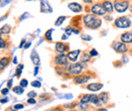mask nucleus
Masks as SVG:
<instances>
[{
    "label": "nucleus",
    "instance_id": "nucleus-10",
    "mask_svg": "<svg viewBox=\"0 0 132 111\" xmlns=\"http://www.w3.org/2000/svg\"><path fill=\"white\" fill-rule=\"evenodd\" d=\"M41 11L42 12H52V7L49 5L47 0H42L41 1Z\"/></svg>",
    "mask_w": 132,
    "mask_h": 111
},
{
    "label": "nucleus",
    "instance_id": "nucleus-30",
    "mask_svg": "<svg viewBox=\"0 0 132 111\" xmlns=\"http://www.w3.org/2000/svg\"><path fill=\"white\" fill-rule=\"evenodd\" d=\"M90 57H96V56H98V52L95 49V48H93L92 51H90Z\"/></svg>",
    "mask_w": 132,
    "mask_h": 111
},
{
    "label": "nucleus",
    "instance_id": "nucleus-23",
    "mask_svg": "<svg viewBox=\"0 0 132 111\" xmlns=\"http://www.w3.org/2000/svg\"><path fill=\"white\" fill-rule=\"evenodd\" d=\"M77 107H78V109L84 111L87 109L88 106H87V103H86V102H82V101H81V103H79V104L77 105Z\"/></svg>",
    "mask_w": 132,
    "mask_h": 111
},
{
    "label": "nucleus",
    "instance_id": "nucleus-37",
    "mask_svg": "<svg viewBox=\"0 0 132 111\" xmlns=\"http://www.w3.org/2000/svg\"><path fill=\"white\" fill-rule=\"evenodd\" d=\"M24 43H26V41H24V39H22V41H21V43H20V45H19V48H22V47H23V45H24Z\"/></svg>",
    "mask_w": 132,
    "mask_h": 111
},
{
    "label": "nucleus",
    "instance_id": "nucleus-19",
    "mask_svg": "<svg viewBox=\"0 0 132 111\" xmlns=\"http://www.w3.org/2000/svg\"><path fill=\"white\" fill-rule=\"evenodd\" d=\"M9 64V59L8 58H2L0 60V69H5Z\"/></svg>",
    "mask_w": 132,
    "mask_h": 111
},
{
    "label": "nucleus",
    "instance_id": "nucleus-48",
    "mask_svg": "<svg viewBox=\"0 0 132 111\" xmlns=\"http://www.w3.org/2000/svg\"><path fill=\"white\" fill-rule=\"evenodd\" d=\"M84 111H86V110H84Z\"/></svg>",
    "mask_w": 132,
    "mask_h": 111
},
{
    "label": "nucleus",
    "instance_id": "nucleus-38",
    "mask_svg": "<svg viewBox=\"0 0 132 111\" xmlns=\"http://www.w3.org/2000/svg\"><path fill=\"white\" fill-rule=\"evenodd\" d=\"M31 45H32V44H31V43H28V44H27V45H26V46H24V48H30V47H31Z\"/></svg>",
    "mask_w": 132,
    "mask_h": 111
},
{
    "label": "nucleus",
    "instance_id": "nucleus-31",
    "mask_svg": "<svg viewBox=\"0 0 132 111\" xmlns=\"http://www.w3.org/2000/svg\"><path fill=\"white\" fill-rule=\"evenodd\" d=\"M22 108H23L22 104H15L14 105V109H22Z\"/></svg>",
    "mask_w": 132,
    "mask_h": 111
},
{
    "label": "nucleus",
    "instance_id": "nucleus-41",
    "mask_svg": "<svg viewBox=\"0 0 132 111\" xmlns=\"http://www.w3.org/2000/svg\"><path fill=\"white\" fill-rule=\"evenodd\" d=\"M85 3H92L93 2V0H83Z\"/></svg>",
    "mask_w": 132,
    "mask_h": 111
},
{
    "label": "nucleus",
    "instance_id": "nucleus-2",
    "mask_svg": "<svg viewBox=\"0 0 132 111\" xmlns=\"http://www.w3.org/2000/svg\"><path fill=\"white\" fill-rule=\"evenodd\" d=\"M115 25L119 28H127L131 26V20L127 16H121L115 20Z\"/></svg>",
    "mask_w": 132,
    "mask_h": 111
},
{
    "label": "nucleus",
    "instance_id": "nucleus-8",
    "mask_svg": "<svg viewBox=\"0 0 132 111\" xmlns=\"http://www.w3.org/2000/svg\"><path fill=\"white\" fill-rule=\"evenodd\" d=\"M68 8H69L71 11H73V12H80V11L82 10L81 5L78 4V3H76V2L69 3V4H68Z\"/></svg>",
    "mask_w": 132,
    "mask_h": 111
},
{
    "label": "nucleus",
    "instance_id": "nucleus-39",
    "mask_svg": "<svg viewBox=\"0 0 132 111\" xmlns=\"http://www.w3.org/2000/svg\"><path fill=\"white\" fill-rule=\"evenodd\" d=\"M38 70H39V69H38V67H36V69H35V74H34L35 76H36V75H38Z\"/></svg>",
    "mask_w": 132,
    "mask_h": 111
},
{
    "label": "nucleus",
    "instance_id": "nucleus-1",
    "mask_svg": "<svg viewBox=\"0 0 132 111\" xmlns=\"http://www.w3.org/2000/svg\"><path fill=\"white\" fill-rule=\"evenodd\" d=\"M83 22L87 28L97 29L102 24V20L98 18L95 14H86L83 17Z\"/></svg>",
    "mask_w": 132,
    "mask_h": 111
},
{
    "label": "nucleus",
    "instance_id": "nucleus-14",
    "mask_svg": "<svg viewBox=\"0 0 132 111\" xmlns=\"http://www.w3.org/2000/svg\"><path fill=\"white\" fill-rule=\"evenodd\" d=\"M103 6H104V8L106 9L107 12H110V13H111V12L113 11V4H112L111 1L105 0V1L103 2Z\"/></svg>",
    "mask_w": 132,
    "mask_h": 111
},
{
    "label": "nucleus",
    "instance_id": "nucleus-9",
    "mask_svg": "<svg viewBox=\"0 0 132 111\" xmlns=\"http://www.w3.org/2000/svg\"><path fill=\"white\" fill-rule=\"evenodd\" d=\"M121 42L124 44H131L132 43V32H125L121 35Z\"/></svg>",
    "mask_w": 132,
    "mask_h": 111
},
{
    "label": "nucleus",
    "instance_id": "nucleus-45",
    "mask_svg": "<svg viewBox=\"0 0 132 111\" xmlns=\"http://www.w3.org/2000/svg\"><path fill=\"white\" fill-rule=\"evenodd\" d=\"M70 111H75V110H70Z\"/></svg>",
    "mask_w": 132,
    "mask_h": 111
},
{
    "label": "nucleus",
    "instance_id": "nucleus-29",
    "mask_svg": "<svg viewBox=\"0 0 132 111\" xmlns=\"http://www.w3.org/2000/svg\"><path fill=\"white\" fill-rule=\"evenodd\" d=\"M81 38L84 39V41H92V36H89L87 34H82L81 35Z\"/></svg>",
    "mask_w": 132,
    "mask_h": 111
},
{
    "label": "nucleus",
    "instance_id": "nucleus-28",
    "mask_svg": "<svg viewBox=\"0 0 132 111\" xmlns=\"http://www.w3.org/2000/svg\"><path fill=\"white\" fill-rule=\"evenodd\" d=\"M20 86L23 87V88L27 87V86H28V81H27L26 79H22L21 81H20Z\"/></svg>",
    "mask_w": 132,
    "mask_h": 111
},
{
    "label": "nucleus",
    "instance_id": "nucleus-18",
    "mask_svg": "<svg viewBox=\"0 0 132 111\" xmlns=\"http://www.w3.org/2000/svg\"><path fill=\"white\" fill-rule=\"evenodd\" d=\"M32 61H33V63L35 65H39L40 64V59H39V55L37 54V52L36 51H34L33 53H32Z\"/></svg>",
    "mask_w": 132,
    "mask_h": 111
},
{
    "label": "nucleus",
    "instance_id": "nucleus-47",
    "mask_svg": "<svg viewBox=\"0 0 132 111\" xmlns=\"http://www.w3.org/2000/svg\"><path fill=\"white\" fill-rule=\"evenodd\" d=\"M12 111H15V110H12Z\"/></svg>",
    "mask_w": 132,
    "mask_h": 111
},
{
    "label": "nucleus",
    "instance_id": "nucleus-21",
    "mask_svg": "<svg viewBox=\"0 0 132 111\" xmlns=\"http://www.w3.org/2000/svg\"><path fill=\"white\" fill-rule=\"evenodd\" d=\"M65 16H59L58 18H57V20L55 21V25L56 26H59V25H61L62 23H63V21L65 20Z\"/></svg>",
    "mask_w": 132,
    "mask_h": 111
},
{
    "label": "nucleus",
    "instance_id": "nucleus-7",
    "mask_svg": "<svg viewBox=\"0 0 132 111\" xmlns=\"http://www.w3.org/2000/svg\"><path fill=\"white\" fill-rule=\"evenodd\" d=\"M55 63H56V65H59V66H66L68 63V57L63 55V54H60L56 57Z\"/></svg>",
    "mask_w": 132,
    "mask_h": 111
},
{
    "label": "nucleus",
    "instance_id": "nucleus-13",
    "mask_svg": "<svg viewBox=\"0 0 132 111\" xmlns=\"http://www.w3.org/2000/svg\"><path fill=\"white\" fill-rule=\"evenodd\" d=\"M68 49V46L63 43H57L56 44V52L59 54H63L65 51Z\"/></svg>",
    "mask_w": 132,
    "mask_h": 111
},
{
    "label": "nucleus",
    "instance_id": "nucleus-24",
    "mask_svg": "<svg viewBox=\"0 0 132 111\" xmlns=\"http://www.w3.org/2000/svg\"><path fill=\"white\" fill-rule=\"evenodd\" d=\"M52 32H53V29H49L48 32L45 33V38L48 42H52Z\"/></svg>",
    "mask_w": 132,
    "mask_h": 111
},
{
    "label": "nucleus",
    "instance_id": "nucleus-27",
    "mask_svg": "<svg viewBox=\"0 0 132 111\" xmlns=\"http://www.w3.org/2000/svg\"><path fill=\"white\" fill-rule=\"evenodd\" d=\"M22 68H23V66H22V65H19V67L17 68V70H16V76L17 77H19V76H20V73H21Z\"/></svg>",
    "mask_w": 132,
    "mask_h": 111
},
{
    "label": "nucleus",
    "instance_id": "nucleus-20",
    "mask_svg": "<svg viewBox=\"0 0 132 111\" xmlns=\"http://www.w3.org/2000/svg\"><path fill=\"white\" fill-rule=\"evenodd\" d=\"M10 31H11V27L8 24H5L3 25V27L0 28V34H7L10 32Z\"/></svg>",
    "mask_w": 132,
    "mask_h": 111
},
{
    "label": "nucleus",
    "instance_id": "nucleus-33",
    "mask_svg": "<svg viewBox=\"0 0 132 111\" xmlns=\"http://www.w3.org/2000/svg\"><path fill=\"white\" fill-rule=\"evenodd\" d=\"M28 103H29V104H35V103H36V100H35L34 98H30V99L28 100Z\"/></svg>",
    "mask_w": 132,
    "mask_h": 111
},
{
    "label": "nucleus",
    "instance_id": "nucleus-44",
    "mask_svg": "<svg viewBox=\"0 0 132 111\" xmlns=\"http://www.w3.org/2000/svg\"><path fill=\"white\" fill-rule=\"evenodd\" d=\"M130 10H131V11H132V6H131V7H130Z\"/></svg>",
    "mask_w": 132,
    "mask_h": 111
},
{
    "label": "nucleus",
    "instance_id": "nucleus-4",
    "mask_svg": "<svg viewBox=\"0 0 132 111\" xmlns=\"http://www.w3.org/2000/svg\"><path fill=\"white\" fill-rule=\"evenodd\" d=\"M92 10V13L95 14V15H105L106 14V9L104 8L103 4H100V3H97L95 5H93V7L90 8Z\"/></svg>",
    "mask_w": 132,
    "mask_h": 111
},
{
    "label": "nucleus",
    "instance_id": "nucleus-43",
    "mask_svg": "<svg viewBox=\"0 0 132 111\" xmlns=\"http://www.w3.org/2000/svg\"><path fill=\"white\" fill-rule=\"evenodd\" d=\"M51 111H61L60 109H54V110H51Z\"/></svg>",
    "mask_w": 132,
    "mask_h": 111
},
{
    "label": "nucleus",
    "instance_id": "nucleus-25",
    "mask_svg": "<svg viewBox=\"0 0 132 111\" xmlns=\"http://www.w3.org/2000/svg\"><path fill=\"white\" fill-rule=\"evenodd\" d=\"M81 60H82V62H88V61L90 60V55H88V54L84 53V54L82 55V58H81Z\"/></svg>",
    "mask_w": 132,
    "mask_h": 111
},
{
    "label": "nucleus",
    "instance_id": "nucleus-3",
    "mask_svg": "<svg viewBox=\"0 0 132 111\" xmlns=\"http://www.w3.org/2000/svg\"><path fill=\"white\" fill-rule=\"evenodd\" d=\"M129 6V2L127 0H123V1H120V0H116L115 3H114V8L116 9L117 12H125L127 10Z\"/></svg>",
    "mask_w": 132,
    "mask_h": 111
},
{
    "label": "nucleus",
    "instance_id": "nucleus-15",
    "mask_svg": "<svg viewBox=\"0 0 132 111\" xmlns=\"http://www.w3.org/2000/svg\"><path fill=\"white\" fill-rule=\"evenodd\" d=\"M89 76H78V77H75L74 78V82L76 84H82V83H85L89 80Z\"/></svg>",
    "mask_w": 132,
    "mask_h": 111
},
{
    "label": "nucleus",
    "instance_id": "nucleus-17",
    "mask_svg": "<svg viewBox=\"0 0 132 111\" xmlns=\"http://www.w3.org/2000/svg\"><path fill=\"white\" fill-rule=\"evenodd\" d=\"M88 102H90V103H93V104H96V105H99V104H100L99 96L89 95V101H88Z\"/></svg>",
    "mask_w": 132,
    "mask_h": 111
},
{
    "label": "nucleus",
    "instance_id": "nucleus-46",
    "mask_svg": "<svg viewBox=\"0 0 132 111\" xmlns=\"http://www.w3.org/2000/svg\"><path fill=\"white\" fill-rule=\"evenodd\" d=\"M131 54H132V49H131Z\"/></svg>",
    "mask_w": 132,
    "mask_h": 111
},
{
    "label": "nucleus",
    "instance_id": "nucleus-34",
    "mask_svg": "<svg viewBox=\"0 0 132 111\" xmlns=\"http://www.w3.org/2000/svg\"><path fill=\"white\" fill-rule=\"evenodd\" d=\"M5 46V43H4V41H3V38H1L0 37V48H3Z\"/></svg>",
    "mask_w": 132,
    "mask_h": 111
},
{
    "label": "nucleus",
    "instance_id": "nucleus-6",
    "mask_svg": "<svg viewBox=\"0 0 132 111\" xmlns=\"http://www.w3.org/2000/svg\"><path fill=\"white\" fill-rule=\"evenodd\" d=\"M68 71H69L70 74H73V75L79 74L82 71V66H81V64H73V65H70L69 68H68Z\"/></svg>",
    "mask_w": 132,
    "mask_h": 111
},
{
    "label": "nucleus",
    "instance_id": "nucleus-40",
    "mask_svg": "<svg viewBox=\"0 0 132 111\" xmlns=\"http://www.w3.org/2000/svg\"><path fill=\"white\" fill-rule=\"evenodd\" d=\"M7 101H8V99H7V98H6V99H2V100H1V103H6Z\"/></svg>",
    "mask_w": 132,
    "mask_h": 111
},
{
    "label": "nucleus",
    "instance_id": "nucleus-22",
    "mask_svg": "<svg viewBox=\"0 0 132 111\" xmlns=\"http://www.w3.org/2000/svg\"><path fill=\"white\" fill-rule=\"evenodd\" d=\"M12 91H13L14 93H16V94H22V93H23V87H21V86H16V87H14V88L12 89Z\"/></svg>",
    "mask_w": 132,
    "mask_h": 111
},
{
    "label": "nucleus",
    "instance_id": "nucleus-42",
    "mask_svg": "<svg viewBox=\"0 0 132 111\" xmlns=\"http://www.w3.org/2000/svg\"><path fill=\"white\" fill-rule=\"evenodd\" d=\"M99 111H108V110H107L106 108H101V109H100Z\"/></svg>",
    "mask_w": 132,
    "mask_h": 111
},
{
    "label": "nucleus",
    "instance_id": "nucleus-12",
    "mask_svg": "<svg viewBox=\"0 0 132 111\" xmlns=\"http://www.w3.org/2000/svg\"><path fill=\"white\" fill-rule=\"evenodd\" d=\"M102 88H103V84H101V83H92L87 86V89L93 92H97V91L101 90Z\"/></svg>",
    "mask_w": 132,
    "mask_h": 111
},
{
    "label": "nucleus",
    "instance_id": "nucleus-11",
    "mask_svg": "<svg viewBox=\"0 0 132 111\" xmlns=\"http://www.w3.org/2000/svg\"><path fill=\"white\" fill-rule=\"evenodd\" d=\"M80 54V49H76V51H72V52H69L67 57L68 59L71 61V62H75L78 58V55Z\"/></svg>",
    "mask_w": 132,
    "mask_h": 111
},
{
    "label": "nucleus",
    "instance_id": "nucleus-35",
    "mask_svg": "<svg viewBox=\"0 0 132 111\" xmlns=\"http://www.w3.org/2000/svg\"><path fill=\"white\" fill-rule=\"evenodd\" d=\"M1 93H2L3 95H6V94L8 93V88H5V89H3V90L1 91Z\"/></svg>",
    "mask_w": 132,
    "mask_h": 111
},
{
    "label": "nucleus",
    "instance_id": "nucleus-16",
    "mask_svg": "<svg viewBox=\"0 0 132 111\" xmlns=\"http://www.w3.org/2000/svg\"><path fill=\"white\" fill-rule=\"evenodd\" d=\"M99 98H100V102H101V103L106 104V103L109 101V94L106 93V92H104V93H102V94L99 96Z\"/></svg>",
    "mask_w": 132,
    "mask_h": 111
},
{
    "label": "nucleus",
    "instance_id": "nucleus-36",
    "mask_svg": "<svg viewBox=\"0 0 132 111\" xmlns=\"http://www.w3.org/2000/svg\"><path fill=\"white\" fill-rule=\"evenodd\" d=\"M11 85H12V80H9V81H8V83H7V87H8V88H10V87H11Z\"/></svg>",
    "mask_w": 132,
    "mask_h": 111
},
{
    "label": "nucleus",
    "instance_id": "nucleus-26",
    "mask_svg": "<svg viewBox=\"0 0 132 111\" xmlns=\"http://www.w3.org/2000/svg\"><path fill=\"white\" fill-rule=\"evenodd\" d=\"M32 86L33 87H37V88H40L41 87V83L39 81H34V82H32Z\"/></svg>",
    "mask_w": 132,
    "mask_h": 111
},
{
    "label": "nucleus",
    "instance_id": "nucleus-32",
    "mask_svg": "<svg viewBox=\"0 0 132 111\" xmlns=\"http://www.w3.org/2000/svg\"><path fill=\"white\" fill-rule=\"evenodd\" d=\"M28 96H29L30 98H34V97L37 96V93H36V92H30V93L28 94Z\"/></svg>",
    "mask_w": 132,
    "mask_h": 111
},
{
    "label": "nucleus",
    "instance_id": "nucleus-5",
    "mask_svg": "<svg viewBox=\"0 0 132 111\" xmlns=\"http://www.w3.org/2000/svg\"><path fill=\"white\" fill-rule=\"evenodd\" d=\"M113 48L115 49L117 53H119V54H125L128 51L127 46L124 43H120V42H115L113 44Z\"/></svg>",
    "mask_w": 132,
    "mask_h": 111
}]
</instances>
